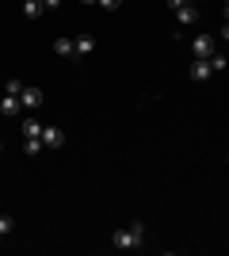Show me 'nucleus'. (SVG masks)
<instances>
[{
	"label": "nucleus",
	"instance_id": "6e6552de",
	"mask_svg": "<svg viewBox=\"0 0 229 256\" xmlns=\"http://www.w3.org/2000/svg\"><path fill=\"white\" fill-rule=\"evenodd\" d=\"M54 54L57 58H76V38H65V34L54 38Z\"/></svg>",
	"mask_w": 229,
	"mask_h": 256
},
{
	"label": "nucleus",
	"instance_id": "aec40b11",
	"mask_svg": "<svg viewBox=\"0 0 229 256\" xmlns=\"http://www.w3.org/2000/svg\"><path fill=\"white\" fill-rule=\"evenodd\" d=\"M0 245H4V237H0Z\"/></svg>",
	"mask_w": 229,
	"mask_h": 256
},
{
	"label": "nucleus",
	"instance_id": "423d86ee",
	"mask_svg": "<svg viewBox=\"0 0 229 256\" xmlns=\"http://www.w3.org/2000/svg\"><path fill=\"white\" fill-rule=\"evenodd\" d=\"M42 146L46 150H61V146H65V134L57 126H42Z\"/></svg>",
	"mask_w": 229,
	"mask_h": 256
},
{
	"label": "nucleus",
	"instance_id": "9b49d317",
	"mask_svg": "<svg viewBox=\"0 0 229 256\" xmlns=\"http://www.w3.org/2000/svg\"><path fill=\"white\" fill-rule=\"evenodd\" d=\"M23 134L27 138H42V122L38 118H23Z\"/></svg>",
	"mask_w": 229,
	"mask_h": 256
},
{
	"label": "nucleus",
	"instance_id": "0eeeda50",
	"mask_svg": "<svg viewBox=\"0 0 229 256\" xmlns=\"http://www.w3.org/2000/svg\"><path fill=\"white\" fill-rule=\"evenodd\" d=\"M210 76H214L210 62L207 58H195V62H191V80H210Z\"/></svg>",
	"mask_w": 229,
	"mask_h": 256
},
{
	"label": "nucleus",
	"instance_id": "f257e3e1",
	"mask_svg": "<svg viewBox=\"0 0 229 256\" xmlns=\"http://www.w3.org/2000/svg\"><path fill=\"white\" fill-rule=\"evenodd\" d=\"M142 241H145V226L142 222H130V226H122V230L111 234V245L115 248H138Z\"/></svg>",
	"mask_w": 229,
	"mask_h": 256
},
{
	"label": "nucleus",
	"instance_id": "4468645a",
	"mask_svg": "<svg viewBox=\"0 0 229 256\" xmlns=\"http://www.w3.org/2000/svg\"><path fill=\"white\" fill-rule=\"evenodd\" d=\"M11 230H15V218H11V214H0V237H8Z\"/></svg>",
	"mask_w": 229,
	"mask_h": 256
},
{
	"label": "nucleus",
	"instance_id": "412c9836",
	"mask_svg": "<svg viewBox=\"0 0 229 256\" xmlns=\"http://www.w3.org/2000/svg\"><path fill=\"white\" fill-rule=\"evenodd\" d=\"M0 150H4V142H0Z\"/></svg>",
	"mask_w": 229,
	"mask_h": 256
},
{
	"label": "nucleus",
	"instance_id": "20e7f679",
	"mask_svg": "<svg viewBox=\"0 0 229 256\" xmlns=\"http://www.w3.org/2000/svg\"><path fill=\"white\" fill-rule=\"evenodd\" d=\"M19 100H23V107H27V111H38V107L46 104L42 88H23V92H19Z\"/></svg>",
	"mask_w": 229,
	"mask_h": 256
},
{
	"label": "nucleus",
	"instance_id": "39448f33",
	"mask_svg": "<svg viewBox=\"0 0 229 256\" xmlns=\"http://www.w3.org/2000/svg\"><path fill=\"white\" fill-rule=\"evenodd\" d=\"M23 111V100L15 96V92H4V100H0V115H8V118H15Z\"/></svg>",
	"mask_w": 229,
	"mask_h": 256
},
{
	"label": "nucleus",
	"instance_id": "f03ea898",
	"mask_svg": "<svg viewBox=\"0 0 229 256\" xmlns=\"http://www.w3.org/2000/svg\"><path fill=\"white\" fill-rule=\"evenodd\" d=\"M214 50H218V38L210 31H199L195 38H191V54H195V58H210Z\"/></svg>",
	"mask_w": 229,
	"mask_h": 256
},
{
	"label": "nucleus",
	"instance_id": "2eb2a0df",
	"mask_svg": "<svg viewBox=\"0 0 229 256\" xmlns=\"http://www.w3.org/2000/svg\"><path fill=\"white\" fill-rule=\"evenodd\" d=\"M119 4H122V0H99V8H107V12H115Z\"/></svg>",
	"mask_w": 229,
	"mask_h": 256
},
{
	"label": "nucleus",
	"instance_id": "f8f14e48",
	"mask_svg": "<svg viewBox=\"0 0 229 256\" xmlns=\"http://www.w3.org/2000/svg\"><path fill=\"white\" fill-rule=\"evenodd\" d=\"M207 62H210V69H214V73H222V69L229 65V58H226V54H218V50H214V54L207 58Z\"/></svg>",
	"mask_w": 229,
	"mask_h": 256
},
{
	"label": "nucleus",
	"instance_id": "9d476101",
	"mask_svg": "<svg viewBox=\"0 0 229 256\" xmlns=\"http://www.w3.org/2000/svg\"><path fill=\"white\" fill-rule=\"evenodd\" d=\"M42 0H23V16H27V20H38V16H42Z\"/></svg>",
	"mask_w": 229,
	"mask_h": 256
},
{
	"label": "nucleus",
	"instance_id": "dca6fc26",
	"mask_svg": "<svg viewBox=\"0 0 229 256\" xmlns=\"http://www.w3.org/2000/svg\"><path fill=\"white\" fill-rule=\"evenodd\" d=\"M42 8L46 12H57V8H61V0H42Z\"/></svg>",
	"mask_w": 229,
	"mask_h": 256
},
{
	"label": "nucleus",
	"instance_id": "ddd939ff",
	"mask_svg": "<svg viewBox=\"0 0 229 256\" xmlns=\"http://www.w3.org/2000/svg\"><path fill=\"white\" fill-rule=\"evenodd\" d=\"M42 150H46V146H42V138H27V146H23V153H27V157H38Z\"/></svg>",
	"mask_w": 229,
	"mask_h": 256
},
{
	"label": "nucleus",
	"instance_id": "4be33fe9",
	"mask_svg": "<svg viewBox=\"0 0 229 256\" xmlns=\"http://www.w3.org/2000/svg\"><path fill=\"white\" fill-rule=\"evenodd\" d=\"M226 4H229V0H226Z\"/></svg>",
	"mask_w": 229,
	"mask_h": 256
},
{
	"label": "nucleus",
	"instance_id": "a211bd4d",
	"mask_svg": "<svg viewBox=\"0 0 229 256\" xmlns=\"http://www.w3.org/2000/svg\"><path fill=\"white\" fill-rule=\"evenodd\" d=\"M218 38H222V42H229V23H222V31H218Z\"/></svg>",
	"mask_w": 229,
	"mask_h": 256
},
{
	"label": "nucleus",
	"instance_id": "7ed1b4c3",
	"mask_svg": "<svg viewBox=\"0 0 229 256\" xmlns=\"http://www.w3.org/2000/svg\"><path fill=\"white\" fill-rule=\"evenodd\" d=\"M199 23V8H195V0L191 4H184V8L176 12V27H195Z\"/></svg>",
	"mask_w": 229,
	"mask_h": 256
},
{
	"label": "nucleus",
	"instance_id": "5701e85b",
	"mask_svg": "<svg viewBox=\"0 0 229 256\" xmlns=\"http://www.w3.org/2000/svg\"><path fill=\"white\" fill-rule=\"evenodd\" d=\"M226 160H229V157H226Z\"/></svg>",
	"mask_w": 229,
	"mask_h": 256
},
{
	"label": "nucleus",
	"instance_id": "f3484780",
	"mask_svg": "<svg viewBox=\"0 0 229 256\" xmlns=\"http://www.w3.org/2000/svg\"><path fill=\"white\" fill-rule=\"evenodd\" d=\"M184 4H191V0H168V8H172V12H180Z\"/></svg>",
	"mask_w": 229,
	"mask_h": 256
},
{
	"label": "nucleus",
	"instance_id": "6ab92c4d",
	"mask_svg": "<svg viewBox=\"0 0 229 256\" xmlns=\"http://www.w3.org/2000/svg\"><path fill=\"white\" fill-rule=\"evenodd\" d=\"M80 4H99V0H80Z\"/></svg>",
	"mask_w": 229,
	"mask_h": 256
},
{
	"label": "nucleus",
	"instance_id": "1a4fd4ad",
	"mask_svg": "<svg viewBox=\"0 0 229 256\" xmlns=\"http://www.w3.org/2000/svg\"><path fill=\"white\" fill-rule=\"evenodd\" d=\"M92 54H96V38H92V34H80V38H76V58H92Z\"/></svg>",
	"mask_w": 229,
	"mask_h": 256
}]
</instances>
